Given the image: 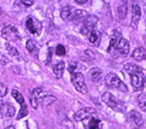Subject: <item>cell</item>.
<instances>
[{"label": "cell", "mask_w": 146, "mask_h": 129, "mask_svg": "<svg viewBox=\"0 0 146 129\" xmlns=\"http://www.w3.org/2000/svg\"><path fill=\"white\" fill-rule=\"evenodd\" d=\"M102 100L107 106H109L115 110H118V112L119 110H124V105L121 101H117L116 98L111 93H109V92H106V93L102 94Z\"/></svg>", "instance_id": "cell-3"}, {"label": "cell", "mask_w": 146, "mask_h": 129, "mask_svg": "<svg viewBox=\"0 0 146 129\" xmlns=\"http://www.w3.org/2000/svg\"><path fill=\"white\" fill-rule=\"evenodd\" d=\"M0 105H1V101H0Z\"/></svg>", "instance_id": "cell-37"}, {"label": "cell", "mask_w": 146, "mask_h": 129, "mask_svg": "<svg viewBox=\"0 0 146 129\" xmlns=\"http://www.w3.org/2000/svg\"><path fill=\"white\" fill-rule=\"evenodd\" d=\"M72 84L74 86V88L80 92V93H87V86L85 84V77L82 73L80 72H73L71 77Z\"/></svg>", "instance_id": "cell-2"}, {"label": "cell", "mask_w": 146, "mask_h": 129, "mask_svg": "<svg viewBox=\"0 0 146 129\" xmlns=\"http://www.w3.org/2000/svg\"><path fill=\"white\" fill-rule=\"evenodd\" d=\"M74 1L77 3V4H80V5H84V4H86L88 0H74Z\"/></svg>", "instance_id": "cell-33"}, {"label": "cell", "mask_w": 146, "mask_h": 129, "mask_svg": "<svg viewBox=\"0 0 146 129\" xmlns=\"http://www.w3.org/2000/svg\"><path fill=\"white\" fill-rule=\"evenodd\" d=\"M5 129H15V128H14V127H13V126H9V127H6V128H5Z\"/></svg>", "instance_id": "cell-34"}, {"label": "cell", "mask_w": 146, "mask_h": 129, "mask_svg": "<svg viewBox=\"0 0 146 129\" xmlns=\"http://www.w3.org/2000/svg\"><path fill=\"white\" fill-rule=\"evenodd\" d=\"M89 78L92 79L94 83H99L102 78V71L99 68H94L89 71Z\"/></svg>", "instance_id": "cell-16"}, {"label": "cell", "mask_w": 146, "mask_h": 129, "mask_svg": "<svg viewBox=\"0 0 146 129\" xmlns=\"http://www.w3.org/2000/svg\"><path fill=\"white\" fill-rule=\"evenodd\" d=\"M92 116H96V110L90 107H85V108H81L80 110H78L74 114V120L84 121L86 119H92Z\"/></svg>", "instance_id": "cell-5"}, {"label": "cell", "mask_w": 146, "mask_h": 129, "mask_svg": "<svg viewBox=\"0 0 146 129\" xmlns=\"http://www.w3.org/2000/svg\"><path fill=\"white\" fill-rule=\"evenodd\" d=\"M124 71H126L129 75H132V73H135V72H137V71H140V68H138L137 65H135V64H131V63H129V64H125L124 65Z\"/></svg>", "instance_id": "cell-24"}, {"label": "cell", "mask_w": 146, "mask_h": 129, "mask_svg": "<svg viewBox=\"0 0 146 129\" xmlns=\"http://www.w3.org/2000/svg\"><path fill=\"white\" fill-rule=\"evenodd\" d=\"M130 118H131V120L133 121V123L136 126H141L143 124V118L138 112H136V110H132V112L130 113Z\"/></svg>", "instance_id": "cell-18"}, {"label": "cell", "mask_w": 146, "mask_h": 129, "mask_svg": "<svg viewBox=\"0 0 146 129\" xmlns=\"http://www.w3.org/2000/svg\"><path fill=\"white\" fill-rule=\"evenodd\" d=\"M16 4H19L23 7H29L34 4V0H16Z\"/></svg>", "instance_id": "cell-29"}, {"label": "cell", "mask_w": 146, "mask_h": 129, "mask_svg": "<svg viewBox=\"0 0 146 129\" xmlns=\"http://www.w3.org/2000/svg\"><path fill=\"white\" fill-rule=\"evenodd\" d=\"M117 15H118V19L121 20H124L126 15H127V3L126 1H123L118 8H117Z\"/></svg>", "instance_id": "cell-17"}, {"label": "cell", "mask_w": 146, "mask_h": 129, "mask_svg": "<svg viewBox=\"0 0 146 129\" xmlns=\"http://www.w3.org/2000/svg\"><path fill=\"white\" fill-rule=\"evenodd\" d=\"M3 37L7 41H19L20 40V35L17 31L16 27L14 26H6L4 27L3 31H1Z\"/></svg>", "instance_id": "cell-4"}, {"label": "cell", "mask_w": 146, "mask_h": 129, "mask_svg": "<svg viewBox=\"0 0 146 129\" xmlns=\"http://www.w3.org/2000/svg\"><path fill=\"white\" fill-rule=\"evenodd\" d=\"M122 37H121V33L118 31V30H115L114 33H113V36H111V40H110V43H109V47H108V51L110 52L116 45H117V43L119 42V40H121Z\"/></svg>", "instance_id": "cell-14"}, {"label": "cell", "mask_w": 146, "mask_h": 129, "mask_svg": "<svg viewBox=\"0 0 146 129\" xmlns=\"http://www.w3.org/2000/svg\"><path fill=\"white\" fill-rule=\"evenodd\" d=\"M138 101V106L140 107V109L143 112H146V93H140L137 98Z\"/></svg>", "instance_id": "cell-21"}, {"label": "cell", "mask_w": 146, "mask_h": 129, "mask_svg": "<svg viewBox=\"0 0 146 129\" xmlns=\"http://www.w3.org/2000/svg\"><path fill=\"white\" fill-rule=\"evenodd\" d=\"M145 79H146V77H145Z\"/></svg>", "instance_id": "cell-38"}, {"label": "cell", "mask_w": 146, "mask_h": 129, "mask_svg": "<svg viewBox=\"0 0 146 129\" xmlns=\"http://www.w3.org/2000/svg\"><path fill=\"white\" fill-rule=\"evenodd\" d=\"M37 44H36V42L35 41H33V40H28L27 41V49H28V51L30 52V53H35V51L37 50V47H36Z\"/></svg>", "instance_id": "cell-27"}, {"label": "cell", "mask_w": 146, "mask_h": 129, "mask_svg": "<svg viewBox=\"0 0 146 129\" xmlns=\"http://www.w3.org/2000/svg\"><path fill=\"white\" fill-rule=\"evenodd\" d=\"M28 115V108H27V106L26 105H21V108H20V113H19V115H17V119H22V118H25V116H27Z\"/></svg>", "instance_id": "cell-28"}, {"label": "cell", "mask_w": 146, "mask_h": 129, "mask_svg": "<svg viewBox=\"0 0 146 129\" xmlns=\"http://www.w3.org/2000/svg\"><path fill=\"white\" fill-rule=\"evenodd\" d=\"M77 63L76 62H71L70 63V65H68V71L71 72V73H73V72H74L76 71V69H77Z\"/></svg>", "instance_id": "cell-32"}, {"label": "cell", "mask_w": 146, "mask_h": 129, "mask_svg": "<svg viewBox=\"0 0 146 129\" xmlns=\"http://www.w3.org/2000/svg\"><path fill=\"white\" fill-rule=\"evenodd\" d=\"M131 56H132V58L136 59L137 62L145 59V57H146L145 49H144L143 47H138V48H136V49L132 51V55H131Z\"/></svg>", "instance_id": "cell-13"}, {"label": "cell", "mask_w": 146, "mask_h": 129, "mask_svg": "<svg viewBox=\"0 0 146 129\" xmlns=\"http://www.w3.org/2000/svg\"><path fill=\"white\" fill-rule=\"evenodd\" d=\"M88 129H102V122L99 119H90L88 123Z\"/></svg>", "instance_id": "cell-23"}, {"label": "cell", "mask_w": 146, "mask_h": 129, "mask_svg": "<svg viewBox=\"0 0 146 129\" xmlns=\"http://www.w3.org/2000/svg\"><path fill=\"white\" fill-rule=\"evenodd\" d=\"M64 69H65L64 62H59L56 65H53V75H54V77H56L57 79H60L63 77Z\"/></svg>", "instance_id": "cell-15"}, {"label": "cell", "mask_w": 146, "mask_h": 129, "mask_svg": "<svg viewBox=\"0 0 146 129\" xmlns=\"http://www.w3.org/2000/svg\"><path fill=\"white\" fill-rule=\"evenodd\" d=\"M98 23V17L95 15H88L86 20L84 21V26L81 28V34L82 35H88L90 31H93L95 26Z\"/></svg>", "instance_id": "cell-6"}, {"label": "cell", "mask_w": 146, "mask_h": 129, "mask_svg": "<svg viewBox=\"0 0 146 129\" xmlns=\"http://www.w3.org/2000/svg\"><path fill=\"white\" fill-rule=\"evenodd\" d=\"M5 49H6L7 52L9 53V56H13V57H19V56H20V53H19V51L16 50V48L13 47V45L9 44V43H6V44H5Z\"/></svg>", "instance_id": "cell-22"}, {"label": "cell", "mask_w": 146, "mask_h": 129, "mask_svg": "<svg viewBox=\"0 0 146 129\" xmlns=\"http://www.w3.org/2000/svg\"><path fill=\"white\" fill-rule=\"evenodd\" d=\"M104 1H106V3H109V1H110V0H104Z\"/></svg>", "instance_id": "cell-36"}, {"label": "cell", "mask_w": 146, "mask_h": 129, "mask_svg": "<svg viewBox=\"0 0 146 129\" xmlns=\"http://www.w3.org/2000/svg\"><path fill=\"white\" fill-rule=\"evenodd\" d=\"M100 37V33L96 31V30H93V31H90L88 35H87V40L90 42V43H95Z\"/></svg>", "instance_id": "cell-26"}, {"label": "cell", "mask_w": 146, "mask_h": 129, "mask_svg": "<svg viewBox=\"0 0 146 129\" xmlns=\"http://www.w3.org/2000/svg\"><path fill=\"white\" fill-rule=\"evenodd\" d=\"M130 77H131V84H132L133 88L137 90V91L143 90L144 83H145L146 79H145V76H144V73L141 72V70L132 73V75H130Z\"/></svg>", "instance_id": "cell-7"}, {"label": "cell", "mask_w": 146, "mask_h": 129, "mask_svg": "<svg viewBox=\"0 0 146 129\" xmlns=\"http://www.w3.org/2000/svg\"><path fill=\"white\" fill-rule=\"evenodd\" d=\"M56 100H57V99H56V97H52V96H44V97L41 99V102H42L43 108H45V107L50 106L51 104H53Z\"/></svg>", "instance_id": "cell-19"}, {"label": "cell", "mask_w": 146, "mask_h": 129, "mask_svg": "<svg viewBox=\"0 0 146 129\" xmlns=\"http://www.w3.org/2000/svg\"><path fill=\"white\" fill-rule=\"evenodd\" d=\"M115 48H116V52H118L119 55H124V56H126L130 51V43L127 42L125 39H121Z\"/></svg>", "instance_id": "cell-10"}, {"label": "cell", "mask_w": 146, "mask_h": 129, "mask_svg": "<svg viewBox=\"0 0 146 129\" xmlns=\"http://www.w3.org/2000/svg\"><path fill=\"white\" fill-rule=\"evenodd\" d=\"M140 15H141V11H140V7L136 4V3H133L132 4V21H131V26L132 27H137V25H138V21H139V19H140Z\"/></svg>", "instance_id": "cell-12"}, {"label": "cell", "mask_w": 146, "mask_h": 129, "mask_svg": "<svg viewBox=\"0 0 146 129\" xmlns=\"http://www.w3.org/2000/svg\"><path fill=\"white\" fill-rule=\"evenodd\" d=\"M12 96H13V98L19 102L20 105H25V98H23V96L17 90H13L12 91Z\"/></svg>", "instance_id": "cell-25"}, {"label": "cell", "mask_w": 146, "mask_h": 129, "mask_svg": "<svg viewBox=\"0 0 146 129\" xmlns=\"http://www.w3.org/2000/svg\"><path fill=\"white\" fill-rule=\"evenodd\" d=\"M42 92H43V88L42 87L34 88L31 91V94H30V105L35 109L38 107V98L42 96Z\"/></svg>", "instance_id": "cell-9"}, {"label": "cell", "mask_w": 146, "mask_h": 129, "mask_svg": "<svg viewBox=\"0 0 146 129\" xmlns=\"http://www.w3.org/2000/svg\"><path fill=\"white\" fill-rule=\"evenodd\" d=\"M65 53H66V49H65V47L62 45V44L57 45V48H56V55H57V56H64Z\"/></svg>", "instance_id": "cell-30"}, {"label": "cell", "mask_w": 146, "mask_h": 129, "mask_svg": "<svg viewBox=\"0 0 146 129\" xmlns=\"http://www.w3.org/2000/svg\"><path fill=\"white\" fill-rule=\"evenodd\" d=\"M3 13V9H1V7H0V14H1Z\"/></svg>", "instance_id": "cell-35"}, {"label": "cell", "mask_w": 146, "mask_h": 129, "mask_svg": "<svg viewBox=\"0 0 146 129\" xmlns=\"http://www.w3.org/2000/svg\"><path fill=\"white\" fill-rule=\"evenodd\" d=\"M106 80V85L109 87V88H114V90H118L121 92H124L126 93L127 92V87L126 85L115 75V73H108L104 78Z\"/></svg>", "instance_id": "cell-1"}, {"label": "cell", "mask_w": 146, "mask_h": 129, "mask_svg": "<svg viewBox=\"0 0 146 129\" xmlns=\"http://www.w3.org/2000/svg\"><path fill=\"white\" fill-rule=\"evenodd\" d=\"M72 12H73V8H71L70 6H65L63 7L62 12H60V16H62V19L63 20H68L71 15H72Z\"/></svg>", "instance_id": "cell-20"}, {"label": "cell", "mask_w": 146, "mask_h": 129, "mask_svg": "<svg viewBox=\"0 0 146 129\" xmlns=\"http://www.w3.org/2000/svg\"><path fill=\"white\" fill-rule=\"evenodd\" d=\"M7 94V86L3 83H0V98H3Z\"/></svg>", "instance_id": "cell-31"}, {"label": "cell", "mask_w": 146, "mask_h": 129, "mask_svg": "<svg viewBox=\"0 0 146 129\" xmlns=\"http://www.w3.org/2000/svg\"><path fill=\"white\" fill-rule=\"evenodd\" d=\"M0 112H1L3 115L11 118L15 114V108L9 102H4V104L0 105Z\"/></svg>", "instance_id": "cell-11"}, {"label": "cell", "mask_w": 146, "mask_h": 129, "mask_svg": "<svg viewBox=\"0 0 146 129\" xmlns=\"http://www.w3.org/2000/svg\"><path fill=\"white\" fill-rule=\"evenodd\" d=\"M26 28L31 34L40 35L42 31V23L37 19H35V17H28L27 21H26Z\"/></svg>", "instance_id": "cell-8"}]
</instances>
